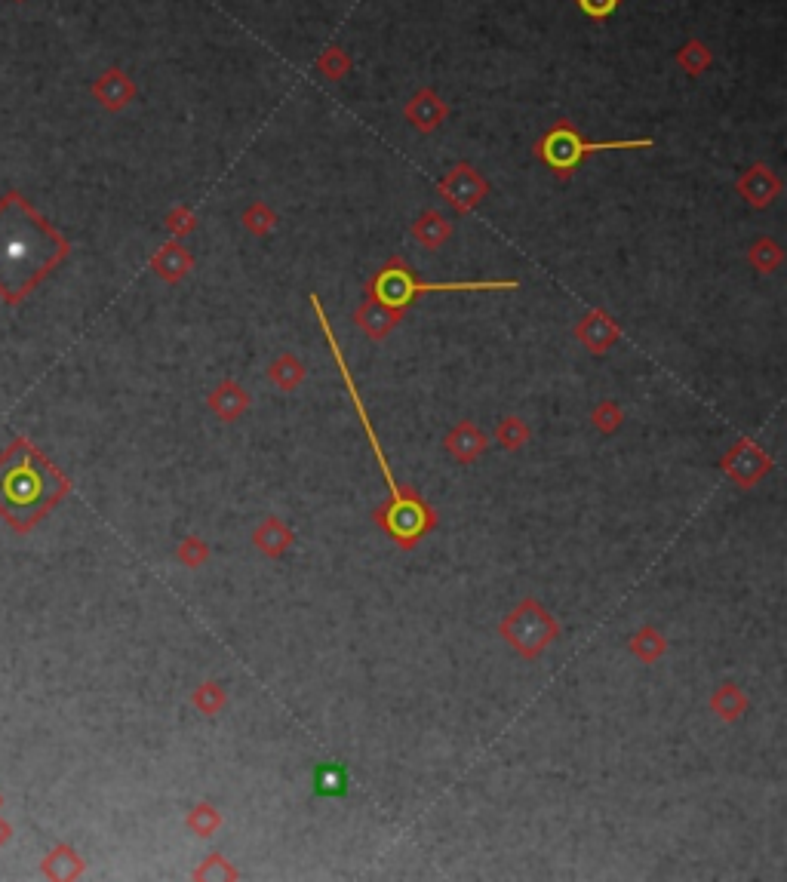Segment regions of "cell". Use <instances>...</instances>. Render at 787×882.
I'll list each match as a JSON object with an SVG mask.
<instances>
[{"label":"cell","mask_w":787,"mask_h":882,"mask_svg":"<svg viewBox=\"0 0 787 882\" xmlns=\"http://www.w3.org/2000/svg\"><path fill=\"white\" fill-rule=\"evenodd\" d=\"M68 256V240L19 191L0 200V296L19 305Z\"/></svg>","instance_id":"6da1fadb"},{"label":"cell","mask_w":787,"mask_h":882,"mask_svg":"<svg viewBox=\"0 0 787 882\" xmlns=\"http://www.w3.org/2000/svg\"><path fill=\"white\" fill-rule=\"evenodd\" d=\"M655 142L652 139H618V142H588L582 133H578V126L572 120H557L551 130L535 142L532 154L548 163L551 170L560 176V179H569L578 166H582L591 154H600V151H631V148H652Z\"/></svg>","instance_id":"7a4b0ae2"},{"label":"cell","mask_w":787,"mask_h":882,"mask_svg":"<svg viewBox=\"0 0 787 882\" xmlns=\"http://www.w3.org/2000/svg\"><path fill=\"white\" fill-rule=\"evenodd\" d=\"M480 292V289H517V280H480V283H422L416 280V274L409 271V265L394 256L376 277H372V283L366 286V292L372 299H376L379 305H385L388 311H397L403 314L409 308V302L422 296V292Z\"/></svg>","instance_id":"3957f363"},{"label":"cell","mask_w":787,"mask_h":882,"mask_svg":"<svg viewBox=\"0 0 787 882\" xmlns=\"http://www.w3.org/2000/svg\"><path fill=\"white\" fill-rule=\"evenodd\" d=\"M311 302H314V311H317V317H320V326H323V332H326L329 345H333V354H336V360H339V366H342L345 385L351 388V394H354V403H357V409H360V415H363V422H366L369 440H372V446H376V455H379V465H382V471H385V477H388V483H391V489H394L391 532H397L403 541H412V538H416V535L425 529V523H428V514H425V508H422L419 501H409V498H403V495L397 492V483H394V477H391V471H388V465H385V458H382V449H379L376 437H372L369 418H366V412H363V403H360V397H357V391H354V385H351V375H348V369H345V363H342V354H339V345H336V335H333V329H329V323H326V314H323V308H320V299H317V296H311Z\"/></svg>","instance_id":"277c9868"},{"label":"cell","mask_w":787,"mask_h":882,"mask_svg":"<svg viewBox=\"0 0 787 882\" xmlns=\"http://www.w3.org/2000/svg\"><path fill=\"white\" fill-rule=\"evenodd\" d=\"M437 188H440V194L455 209H459V213H468V209H474L486 197V191H489L486 179L474 170L471 163H455Z\"/></svg>","instance_id":"5b68a950"},{"label":"cell","mask_w":787,"mask_h":882,"mask_svg":"<svg viewBox=\"0 0 787 882\" xmlns=\"http://www.w3.org/2000/svg\"><path fill=\"white\" fill-rule=\"evenodd\" d=\"M90 93H93V99L105 108V111H111V114H117V111H123L127 108L133 99H136V83H133V77L123 71V68H108V71H102L96 80H93V87H90Z\"/></svg>","instance_id":"8992f818"},{"label":"cell","mask_w":787,"mask_h":882,"mask_svg":"<svg viewBox=\"0 0 787 882\" xmlns=\"http://www.w3.org/2000/svg\"><path fill=\"white\" fill-rule=\"evenodd\" d=\"M403 117H406V123H412V130H419L422 136H428V133H434L443 126V120L449 117V105L437 96V90L422 87L416 96L403 105Z\"/></svg>","instance_id":"52a82bcc"},{"label":"cell","mask_w":787,"mask_h":882,"mask_svg":"<svg viewBox=\"0 0 787 882\" xmlns=\"http://www.w3.org/2000/svg\"><path fill=\"white\" fill-rule=\"evenodd\" d=\"M735 188H738V194L748 200L751 206L763 209V206H769L781 194V179L769 170L766 163H754V166H748V170L738 176Z\"/></svg>","instance_id":"ba28073f"},{"label":"cell","mask_w":787,"mask_h":882,"mask_svg":"<svg viewBox=\"0 0 787 882\" xmlns=\"http://www.w3.org/2000/svg\"><path fill=\"white\" fill-rule=\"evenodd\" d=\"M354 320H357V326H360L366 335H372V339H385V335L397 326L400 314H397V311H388L385 305H379L376 299L369 296V299L357 308Z\"/></svg>","instance_id":"9c48e42d"},{"label":"cell","mask_w":787,"mask_h":882,"mask_svg":"<svg viewBox=\"0 0 787 882\" xmlns=\"http://www.w3.org/2000/svg\"><path fill=\"white\" fill-rule=\"evenodd\" d=\"M578 339H582L591 351H606L618 339V326L603 311H591L582 323H578Z\"/></svg>","instance_id":"30bf717a"},{"label":"cell","mask_w":787,"mask_h":882,"mask_svg":"<svg viewBox=\"0 0 787 882\" xmlns=\"http://www.w3.org/2000/svg\"><path fill=\"white\" fill-rule=\"evenodd\" d=\"M151 268L167 280V283H176L182 280L188 271H191V252L182 246V243H167L157 256L151 259Z\"/></svg>","instance_id":"8fae6325"},{"label":"cell","mask_w":787,"mask_h":882,"mask_svg":"<svg viewBox=\"0 0 787 882\" xmlns=\"http://www.w3.org/2000/svg\"><path fill=\"white\" fill-rule=\"evenodd\" d=\"M412 234H416V240L428 249H437L449 240L452 234V225L443 213H437V209H428V213L419 216V222L412 225Z\"/></svg>","instance_id":"7c38bea8"},{"label":"cell","mask_w":787,"mask_h":882,"mask_svg":"<svg viewBox=\"0 0 787 882\" xmlns=\"http://www.w3.org/2000/svg\"><path fill=\"white\" fill-rule=\"evenodd\" d=\"M677 65L689 74V77H701L704 71H708L714 65V53L708 50V44L698 37L686 40V44L677 50Z\"/></svg>","instance_id":"4fadbf2b"},{"label":"cell","mask_w":787,"mask_h":882,"mask_svg":"<svg viewBox=\"0 0 787 882\" xmlns=\"http://www.w3.org/2000/svg\"><path fill=\"white\" fill-rule=\"evenodd\" d=\"M314 68H317L326 80H342L345 74H351L354 62H351V56H348L339 44H333V47H326V50L317 56Z\"/></svg>","instance_id":"5bb4252c"},{"label":"cell","mask_w":787,"mask_h":882,"mask_svg":"<svg viewBox=\"0 0 787 882\" xmlns=\"http://www.w3.org/2000/svg\"><path fill=\"white\" fill-rule=\"evenodd\" d=\"M348 790V772L336 763L317 769V793L323 796H342Z\"/></svg>","instance_id":"9a60e30c"},{"label":"cell","mask_w":787,"mask_h":882,"mask_svg":"<svg viewBox=\"0 0 787 882\" xmlns=\"http://www.w3.org/2000/svg\"><path fill=\"white\" fill-rule=\"evenodd\" d=\"M751 262H754L757 271L769 274V271H775V268L781 265V249H778L772 240H757V243L751 246Z\"/></svg>","instance_id":"2e32d148"},{"label":"cell","mask_w":787,"mask_h":882,"mask_svg":"<svg viewBox=\"0 0 787 882\" xmlns=\"http://www.w3.org/2000/svg\"><path fill=\"white\" fill-rule=\"evenodd\" d=\"M274 222H277V216L271 213V209H268L265 203H253V206L243 213V228H246V231H253V234H268V231L274 228Z\"/></svg>","instance_id":"e0dca14e"},{"label":"cell","mask_w":787,"mask_h":882,"mask_svg":"<svg viewBox=\"0 0 787 882\" xmlns=\"http://www.w3.org/2000/svg\"><path fill=\"white\" fill-rule=\"evenodd\" d=\"M271 378L274 382H280L283 388H293L299 378H302V366L293 360V357H280L274 366H271Z\"/></svg>","instance_id":"ac0fdd59"},{"label":"cell","mask_w":787,"mask_h":882,"mask_svg":"<svg viewBox=\"0 0 787 882\" xmlns=\"http://www.w3.org/2000/svg\"><path fill=\"white\" fill-rule=\"evenodd\" d=\"M618 4H621V0H575V7L594 22H606L618 10Z\"/></svg>","instance_id":"d6986e66"},{"label":"cell","mask_w":787,"mask_h":882,"mask_svg":"<svg viewBox=\"0 0 787 882\" xmlns=\"http://www.w3.org/2000/svg\"><path fill=\"white\" fill-rule=\"evenodd\" d=\"M194 222H197V219H194V213H191L188 206H176L173 213L167 216V228H170L173 234H188V231L194 228Z\"/></svg>","instance_id":"ffe728a7"},{"label":"cell","mask_w":787,"mask_h":882,"mask_svg":"<svg viewBox=\"0 0 787 882\" xmlns=\"http://www.w3.org/2000/svg\"><path fill=\"white\" fill-rule=\"evenodd\" d=\"M19 4H22V0H19Z\"/></svg>","instance_id":"44dd1931"}]
</instances>
